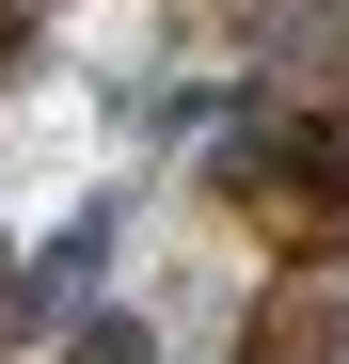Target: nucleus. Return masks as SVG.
<instances>
[{"mask_svg": "<svg viewBox=\"0 0 349 364\" xmlns=\"http://www.w3.org/2000/svg\"><path fill=\"white\" fill-rule=\"evenodd\" d=\"M270 237H286V254H349V111L333 95H302V111H286V174H270V206H254Z\"/></svg>", "mask_w": 349, "mask_h": 364, "instance_id": "nucleus-1", "label": "nucleus"}, {"mask_svg": "<svg viewBox=\"0 0 349 364\" xmlns=\"http://www.w3.org/2000/svg\"><path fill=\"white\" fill-rule=\"evenodd\" d=\"M333 348H349V317H333V285H318V269H286L254 317H239V364H333Z\"/></svg>", "mask_w": 349, "mask_h": 364, "instance_id": "nucleus-2", "label": "nucleus"}, {"mask_svg": "<svg viewBox=\"0 0 349 364\" xmlns=\"http://www.w3.org/2000/svg\"><path fill=\"white\" fill-rule=\"evenodd\" d=\"M111 222H127V206H80L64 237H48V269H32V317H48V301H80V285L111 269Z\"/></svg>", "mask_w": 349, "mask_h": 364, "instance_id": "nucleus-3", "label": "nucleus"}, {"mask_svg": "<svg viewBox=\"0 0 349 364\" xmlns=\"http://www.w3.org/2000/svg\"><path fill=\"white\" fill-rule=\"evenodd\" d=\"M270 64H333V48H349V0H270Z\"/></svg>", "mask_w": 349, "mask_h": 364, "instance_id": "nucleus-4", "label": "nucleus"}, {"mask_svg": "<svg viewBox=\"0 0 349 364\" xmlns=\"http://www.w3.org/2000/svg\"><path fill=\"white\" fill-rule=\"evenodd\" d=\"M64 364H159V333H143V317H80V348H64Z\"/></svg>", "mask_w": 349, "mask_h": 364, "instance_id": "nucleus-5", "label": "nucleus"}, {"mask_svg": "<svg viewBox=\"0 0 349 364\" xmlns=\"http://www.w3.org/2000/svg\"><path fill=\"white\" fill-rule=\"evenodd\" d=\"M16 333H32V285H16V269H0V348H16Z\"/></svg>", "mask_w": 349, "mask_h": 364, "instance_id": "nucleus-6", "label": "nucleus"}, {"mask_svg": "<svg viewBox=\"0 0 349 364\" xmlns=\"http://www.w3.org/2000/svg\"><path fill=\"white\" fill-rule=\"evenodd\" d=\"M16 48H32V16H16V0H0V64H16Z\"/></svg>", "mask_w": 349, "mask_h": 364, "instance_id": "nucleus-7", "label": "nucleus"}]
</instances>
